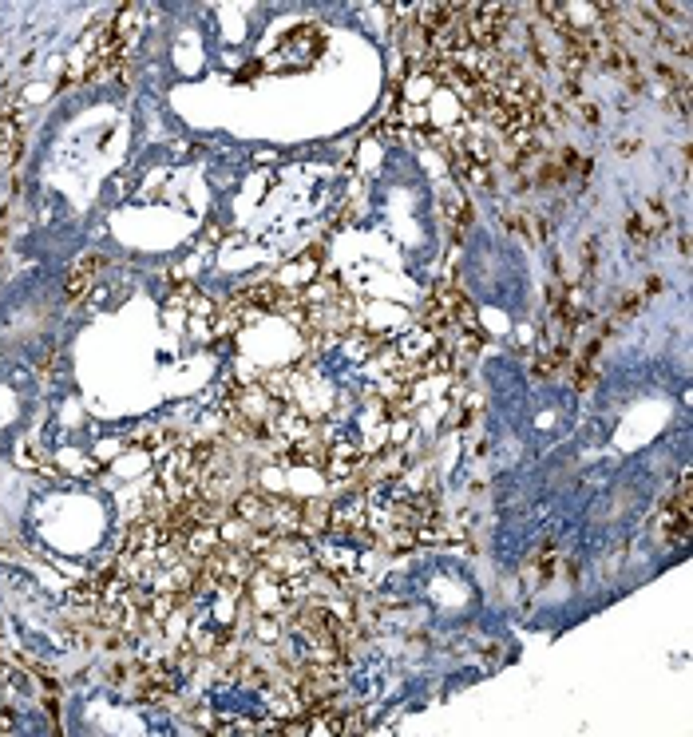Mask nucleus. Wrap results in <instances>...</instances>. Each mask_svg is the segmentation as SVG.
<instances>
[{
	"instance_id": "6",
	"label": "nucleus",
	"mask_w": 693,
	"mask_h": 737,
	"mask_svg": "<svg viewBox=\"0 0 693 737\" xmlns=\"http://www.w3.org/2000/svg\"><path fill=\"white\" fill-rule=\"evenodd\" d=\"M626 234H630V242L638 246V250H646L650 234H646V226H642V218H638V214H630V218H626Z\"/></svg>"
},
{
	"instance_id": "9",
	"label": "nucleus",
	"mask_w": 693,
	"mask_h": 737,
	"mask_svg": "<svg viewBox=\"0 0 693 737\" xmlns=\"http://www.w3.org/2000/svg\"><path fill=\"white\" fill-rule=\"evenodd\" d=\"M657 290H662V278H650V282H646V290H642V294H657Z\"/></svg>"
},
{
	"instance_id": "2",
	"label": "nucleus",
	"mask_w": 693,
	"mask_h": 737,
	"mask_svg": "<svg viewBox=\"0 0 693 737\" xmlns=\"http://www.w3.org/2000/svg\"><path fill=\"white\" fill-rule=\"evenodd\" d=\"M662 528H666V535L673 543H681L685 535H690V512H681V507H662Z\"/></svg>"
},
{
	"instance_id": "7",
	"label": "nucleus",
	"mask_w": 693,
	"mask_h": 737,
	"mask_svg": "<svg viewBox=\"0 0 693 737\" xmlns=\"http://www.w3.org/2000/svg\"><path fill=\"white\" fill-rule=\"evenodd\" d=\"M634 147H638V139H618V155H630Z\"/></svg>"
},
{
	"instance_id": "1",
	"label": "nucleus",
	"mask_w": 693,
	"mask_h": 737,
	"mask_svg": "<svg viewBox=\"0 0 693 737\" xmlns=\"http://www.w3.org/2000/svg\"><path fill=\"white\" fill-rule=\"evenodd\" d=\"M638 218H642V226H646V234H650V238H657V234L669 230V210L662 207L657 198H650V202H646V210H638Z\"/></svg>"
},
{
	"instance_id": "4",
	"label": "nucleus",
	"mask_w": 693,
	"mask_h": 737,
	"mask_svg": "<svg viewBox=\"0 0 693 737\" xmlns=\"http://www.w3.org/2000/svg\"><path fill=\"white\" fill-rule=\"evenodd\" d=\"M444 214L456 222V238H460L463 226H468V218H472V214H468V202H463L460 195H448V198H444Z\"/></svg>"
},
{
	"instance_id": "5",
	"label": "nucleus",
	"mask_w": 693,
	"mask_h": 737,
	"mask_svg": "<svg viewBox=\"0 0 693 737\" xmlns=\"http://www.w3.org/2000/svg\"><path fill=\"white\" fill-rule=\"evenodd\" d=\"M642 290H626V294L618 297V318H630V313H638L642 309Z\"/></svg>"
},
{
	"instance_id": "8",
	"label": "nucleus",
	"mask_w": 693,
	"mask_h": 737,
	"mask_svg": "<svg viewBox=\"0 0 693 737\" xmlns=\"http://www.w3.org/2000/svg\"><path fill=\"white\" fill-rule=\"evenodd\" d=\"M0 555H4V559H16V555H20V551H16L13 543H4V539H0Z\"/></svg>"
},
{
	"instance_id": "3",
	"label": "nucleus",
	"mask_w": 693,
	"mask_h": 737,
	"mask_svg": "<svg viewBox=\"0 0 693 737\" xmlns=\"http://www.w3.org/2000/svg\"><path fill=\"white\" fill-rule=\"evenodd\" d=\"M87 282H91V274H87L84 266H75V270L68 274V282H64V297H68V302H80V297L87 294Z\"/></svg>"
}]
</instances>
